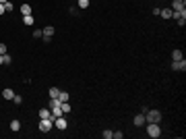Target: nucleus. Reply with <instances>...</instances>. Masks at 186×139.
Here are the masks:
<instances>
[{
  "instance_id": "obj_1",
  "label": "nucleus",
  "mask_w": 186,
  "mask_h": 139,
  "mask_svg": "<svg viewBox=\"0 0 186 139\" xmlns=\"http://www.w3.org/2000/svg\"><path fill=\"white\" fill-rule=\"evenodd\" d=\"M161 112L159 110H147L145 112V125H147V123H161Z\"/></svg>"
},
{
  "instance_id": "obj_2",
  "label": "nucleus",
  "mask_w": 186,
  "mask_h": 139,
  "mask_svg": "<svg viewBox=\"0 0 186 139\" xmlns=\"http://www.w3.org/2000/svg\"><path fill=\"white\" fill-rule=\"evenodd\" d=\"M147 135L151 139H157L161 135V129H159V123H147Z\"/></svg>"
},
{
  "instance_id": "obj_3",
  "label": "nucleus",
  "mask_w": 186,
  "mask_h": 139,
  "mask_svg": "<svg viewBox=\"0 0 186 139\" xmlns=\"http://www.w3.org/2000/svg\"><path fill=\"white\" fill-rule=\"evenodd\" d=\"M52 127H54V123H52L50 118H39V131L41 133H50Z\"/></svg>"
},
{
  "instance_id": "obj_4",
  "label": "nucleus",
  "mask_w": 186,
  "mask_h": 139,
  "mask_svg": "<svg viewBox=\"0 0 186 139\" xmlns=\"http://www.w3.org/2000/svg\"><path fill=\"white\" fill-rule=\"evenodd\" d=\"M66 125H68V123H66L64 114H62V116H58V118H54V127L58 129V131H64V129H66Z\"/></svg>"
},
{
  "instance_id": "obj_5",
  "label": "nucleus",
  "mask_w": 186,
  "mask_h": 139,
  "mask_svg": "<svg viewBox=\"0 0 186 139\" xmlns=\"http://www.w3.org/2000/svg\"><path fill=\"white\" fill-rule=\"evenodd\" d=\"M170 8H172L174 13H178V11H184V8H186V0H174Z\"/></svg>"
},
{
  "instance_id": "obj_6",
  "label": "nucleus",
  "mask_w": 186,
  "mask_h": 139,
  "mask_svg": "<svg viewBox=\"0 0 186 139\" xmlns=\"http://www.w3.org/2000/svg\"><path fill=\"white\" fill-rule=\"evenodd\" d=\"M41 31H43V35H41V37H43V42H50V40H52V35H54V27L48 25L46 29H41Z\"/></svg>"
},
{
  "instance_id": "obj_7",
  "label": "nucleus",
  "mask_w": 186,
  "mask_h": 139,
  "mask_svg": "<svg viewBox=\"0 0 186 139\" xmlns=\"http://www.w3.org/2000/svg\"><path fill=\"white\" fill-rule=\"evenodd\" d=\"M172 69L174 71H186V60H172Z\"/></svg>"
},
{
  "instance_id": "obj_8",
  "label": "nucleus",
  "mask_w": 186,
  "mask_h": 139,
  "mask_svg": "<svg viewBox=\"0 0 186 139\" xmlns=\"http://www.w3.org/2000/svg\"><path fill=\"white\" fill-rule=\"evenodd\" d=\"M132 125H134V127H143V125H145V114H143V112L132 118Z\"/></svg>"
},
{
  "instance_id": "obj_9",
  "label": "nucleus",
  "mask_w": 186,
  "mask_h": 139,
  "mask_svg": "<svg viewBox=\"0 0 186 139\" xmlns=\"http://www.w3.org/2000/svg\"><path fill=\"white\" fill-rule=\"evenodd\" d=\"M21 15H23V17L33 15V8H31V4H27V2H25V4H21Z\"/></svg>"
},
{
  "instance_id": "obj_10",
  "label": "nucleus",
  "mask_w": 186,
  "mask_h": 139,
  "mask_svg": "<svg viewBox=\"0 0 186 139\" xmlns=\"http://www.w3.org/2000/svg\"><path fill=\"white\" fill-rule=\"evenodd\" d=\"M159 15H161L163 19H172L174 11H172V8H161V11H159Z\"/></svg>"
},
{
  "instance_id": "obj_11",
  "label": "nucleus",
  "mask_w": 186,
  "mask_h": 139,
  "mask_svg": "<svg viewBox=\"0 0 186 139\" xmlns=\"http://www.w3.org/2000/svg\"><path fill=\"white\" fill-rule=\"evenodd\" d=\"M60 110H62V114L66 116V114H70V110H72V108H70L68 102H62V104H60Z\"/></svg>"
},
{
  "instance_id": "obj_12",
  "label": "nucleus",
  "mask_w": 186,
  "mask_h": 139,
  "mask_svg": "<svg viewBox=\"0 0 186 139\" xmlns=\"http://www.w3.org/2000/svg\"><path fill=\"white\" fill-rule=\"evenodd\" d=\"M2 98H4V100H13V98H14V91H13V89H8V87H6V89L2 91Z\"/></svg>"
},
{
  "instance_id": "obj_13",
  "label": "nucleus",
  "mask_w": 186,
  "mask_h": 139,
  "mask_svg": "<svg viewBox=\"0 0 186 139\" xmlns=\"http://www.w3.org/2000/svg\"><path fill=\"white\" fill-rule=\"evenodd\" d=\"M184 54H182V50H174L172 52V60H182Z\"/></svg>"
},
{
  "instance_id": "obj_14",
  "label": "nucleus",
  "mask_w": 186,
  "mask_h": 139,
  "mask_svg": "<svg viewBox=\"0 0 186 139\" xmlns=\"http://www.w3.org/2000/svg\"><path fill=\"white\" fill-rule=\"evenodd\" d=\"M23 23H25L27 27H31V25H33V15H27V17H23Z\"/></svg>"
},
{
  "instance_id": "obj_15",
  "label": "nucleus",
  "mask_w": 186,
  "mask_h": 139,
  "mask_svg": "<svg viewBox=\"0 0 186 139\" xmlns=\"http://www.w3.org/2000/svg\"><path fill=\"white\" fill-rule=\"evenodd\" d=\"M58 100H60V104L62 102H68V91H60L58 93Z\"/></svg>"
},
{
  "instance_id": "obj_16",
  "label": "nucleus",
  "mask_w": 186,
  "mask_h": 139,
  "mask_svg": "<svg viewBox=\"0 0 186 139\" xmlns=\"http://www.w3.org/2000/svg\"><path fill=\"white\" fill-rule=\"evenodd\" d=\"M19 129H21V123H19V120H13V123H10V131H14V133H17Z\"/></svg>"
},
{
  "instance_id": "obj_17",
  "label": "nucleus",
  "mask_w": 186,
  "mask_h": 139,
  "mask_svg": "<svg viewBox=\"0 0 186 139\" xmlns=\"http://www.w3.org/2000/svg\"><path fill=\"white\" fill-rule=\"evenodd\" d=\"M101 135H103V139H114V131H110V129H105Z\"/></svg>"
},
{
  "instance_id": "obj_18",
  "label": "nucleus",
  "mask_w": 186,
  "mask_h": 139,
  "mask_svg": "<svg viewBox=\"0 0 186 139\" xmlns=\"http://www.w3.org/2000/svg\"><path fill=\"white\" fill-rule=\"evenodd\" d=\"M58 93H60L58 87H50V98H58Z\"/></svg>"
},
{
  "instance_id": "obj_19",
  "label": "nucleus",
  "mask_w": 186,
  "mask_h": 139,
  "mask_svg": "<svg viewBox=\"0 0 186 139\" xmlns=\"http://www.w3.org/2000/svg\"><path fill=\"white\" fill-rule=\"evenodd\" d=\"M79 2V8H87L89 7V0H76Z\"/></svg>"
},
{
  "instance_id": "obj_20",
  "label": "nucleus",
  "mask_w": 186,
  "mask_h": 139,
  "mask_svg": "<svg viewBox=\"0 0 186 139\" xmlns=\"http://www.w3.org/2000/svg\"><path fill=\"white\" fill-rule=\"evenodd\" d=\"M13 102H14V104H17V106H19V104H23V98H21L19 93H14V98H13Z\"/></svg>"
},
{
  "instance_id": "obj_21",
  "label": "nucleus",
  "mask_w": 186,
  "mask_h": 139,
  "mask_svg": "<svg viewBox=\"0 0 186 139\" xmlns=\"http://www.w3.org/2000/svg\"><path fill=\"white\" fill-rule=\"evenodd\" d=\"M10 63H13V58H10L8 54H4V56H2V64H10Z\"/></svg>"
},
{
  "instance_id": "obj_22",
  "label": "nucleus",
  "mask_w": 186,
  "mask_h": 139,
  "mask_svg": "<svg viewBox=\"0 0 186 139\" xmlns=\"http://www.w3.org/2000/svg\"><path fill=\"white\" fill-rule=\"evenodd\" d=\"M4 8H6V13H10V11H13V2L6 0V2H4Z\"/></svg>"
},
{
  "instance_id": "obj_23",
  "label": "nucleus",
  "mask_w": 186,
  "mask_h": 139,
  "mask_svg": "<svg viewBox=\"0 0 186 139\" xmlns=\"http://www.w3.org/2000/svg\"><path fill=\"white\" fill-rule=\"evenodd\" d=\"M41 35H43L41 29H33V37H41Z\"/></svg>"
},
{
  "instance_id": "obj_24",
  "label": "nucleus",
  "mask_w": 186,
  "mask_h": 139,
  "mask_svg": "<svg viewBox=\"0 0 186 139\" xmlns=\"http://www.w3.org/2000/svg\"><path fill=\"white\" fill-rule=\"evenodd\" d=\"M0 54H2V56L6 54V46H4V44H0Z\"/></svg>"
},
{
  "instance_id": "obj_25",
  "label": "nucleus",
  "mask_w": 186,
  "mask_h": 139,
  "mask_svg": "<svg viewBox=\"0 0 186 139\" xmlns=\"http://www.w3.org/2000/svg\"><path fill=\"white\" fill-rule=\"evenodd\" d=\"M114 137H116V139H122L124 133H122V131H116V133H114Z\"/></svg>"
},
{
  "instance_id": "obj_26",
  "label": "nucleus",
  "mask_w": 186,
  "mask_h": 139,
  "mask_svg": "<svg viewBox=\"0 0 186 139\" xmlns=\"http://www.w3.org/2000/svg\"><path fill=\"white\" fill-rule=\"evenodd\" d=\"M6 13V8H4V4H0V15H4Z\"/></svg>"
},
{
  "instance_id": "obj_27",
  "label": "nucleus",
  "mask_w": 186,
  "mask_h": 139,
  "mask_svg": "<svg viewBox=\"0 0 186 139\" xmlns=\"http://www.w3.org/2000/svg\"><path fill=\"white\" fill-rule=\"evenodd\" d=\"M0 67H2V54H0Z\"/></svg>"
},
{
  "instance_id": "obj_28",
  "label": "nucleus",
  "mask_w": 186,
  "mask_h": 139,
  "mask_svg": "<svg viewBox=\"0 0 186 139\" xmlns=\"http://www.w3.org/2000/svg\"><path fill=\"white\" fill-rule=\"evenodd\" d=\"M4 2H6V0H0V4H4Z\"/></svg>"
}]
</instances>
